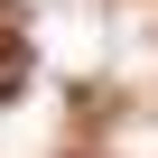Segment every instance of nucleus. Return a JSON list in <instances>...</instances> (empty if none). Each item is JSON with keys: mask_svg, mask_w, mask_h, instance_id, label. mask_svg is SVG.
Wrapping results in <instances>:
<instances>
[{"mask_svg": "<svg viewBox=\"0 0 158 158\" xmlns=\"http://www.w3.org/2000/svg\"><path fill=\"white\" fill-rule=\"evenodd\" d=\"M28 65H37V56H28V37H19V28H0V102L28 93Z\"/></svg>", "mask_w": 158, "mask_h": 158, "instance_id": "nucleus-1", "label": "nucleus"}]
</instances>
